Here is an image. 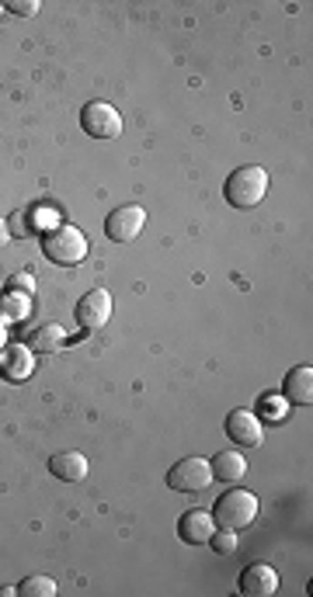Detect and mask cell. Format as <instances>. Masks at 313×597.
<instances>
[{"instance_id": "cell-1", "label": "cell", "mask_w": 313, "mask_h": 597, "mask_svg": "<svg viewBox=\"0 0 313 597\" xmlns=\"http://www.w3.org/2000/svg\"><path fill=\"white\" fill-rule=\"evenodd\" d=\"M223 194H227V202H230L234 209H255V205H261V198L268 194V171L257 167V164L237 167V171L227 177Z\"/></svg>"}, {"instance_id": "cell-2", "label": "cell", "mask_w": 313, "mask_h": 597, "mask_svg": "<svg viewBox=\"0 0 313 597\" xmlns=\"http://www.w3.org/2000/svg\"><path fill=\"white\" fill-rule=\"evenodd\" d=\"M42 254L53 261V264H80L87 257V236L77 230V226H66L59 223L53 230H45L42 236Z\"/></svg>"}, {"instance_id": "cell-3", "label": "cell", "mask_w": 313, "mask_h": 597, "mask_svg": "<svg viewBox=\"0 0 313 597\" xmlns=\"http://www.w3.org/2000/svg\"><path fill=\"white\" fill-rule=\"evenodd\" d=\"M257 518V497L251 490H230L213 507V524L227 532H240Z\"/></svg>"}, {"instance_id": "cell-4", "label": "cell", "mask_w": 313, "mask_h": 597, "mask_svg": "<svg viewBox=\"0 0 313 597\" xmlns=\"http://www.w3.org/2000/svg\"><path fill=\"white\" fill-rule=\"evenodd\" d=\"M209 483H213V465L206 463V459H198V455L181 459L167 473V486L177 490V493H202Z\"/></svg>"}, {"instance_id": "cell-5", "label": "cell", "mask_w": 313, "mask_h": 597, "mask_svg": "<svg viewBox=\"0 0 313 597\" xmlns=\"http://www.w3.org/2000/svg\"><path fill=\"white\" fill-rule=\"evenodd\" d=\"M80 125H84V133L91 135V139H116V135H122V115H118L116 104H108V101L84 104Z\"/></svg>"}, {"instance_id": "cell-6", "label": "cell", "mask_w": 313, "mask_h": 597, "mask_svg": "<svg viewBox=\"0 0 313 597\" xmlns=\"http://www.w3.org/2000/svg\"><path fill=\"white\" fill-rule=\"evenodd\" d=\"M146 226V213L139 205H122L105 219V233L112 244H133Z\"/></svg>"}, {"instance_id": "cell-7", "label": "cell", "mask_w": 313, "mask_h": 597, "mask_svg": "<svg viewBox=\"0 0 313 597\" xmlns=\"http://www.w3.org/2000/svg\"><path fill=\"white\" fill-rule=\"evenodd\" d=\"M74 316H77V323L84 330H101L112 320V295L105 289L87 292L77 303V309H74Z\"/></svg>"}, {"instance_id": "cell-8", "label": "cell", "mask_w": 313, "mask_h": 597, "mask_svg": "<svg viewBox=\"0 0 313 597\" xmlns=\"http://www.w3.org/2000/svg\"><path fill=\"white\" fill-rule=\"evenodd\" d=\"M227 438L237 444H244V448H255L261 444V417H257L255 410H230V417H227Z\"/></svg>"}, {"instance_id": "cell-9", "label": "cell", "mask_w": 313, "mask_h": 597, "mask_svg": "<svg viewBox=\"0 0 313 597\" xmlns=\"http://www.w3.org/2000/svg\"><path fill=\"white\" fill-rule=\"evenodd\" d=\"M278 591V573L268 562H251L240 573V594L244 597H272Z\"/></svg>"}, {"instance_id": "cell-10", "label": "cell", "mask_w": 313, "mask_h": 597, "mask_svg": "<svg viewBox=\"0 0 313 597\" xmlns=\"http://www.w3.org/2000/svg\"><path fill=\"white\" fill-rule=\"evenodd\" d=\"M213 532H216L213 514H206V511H188V514H181V521H177V535H181V542H188V545H206Z\"/></svg>"}, {"instance_id": "cell-11", "label": "cell", "mask_w": 313, "mask_h": 597, "mask_svg": "<svg viewBox=\"0 0 313 597\" xmlns=\"http://www.w3.org/2000/svg\"><path fill=\"white\" fill-rule=\"evenodd\" d=\"M286 400L296 406H310L313 403V368L310 365H296L289 375H286Z\"/></svg>"}, {"instance_id": "cell-12", "label": "cell", "mask_w": 313, "mask_h": 597, "mask_svg": "<svg viewBox=\"0 0 313 597\" xmlns=\"http://www.w3.org/2000/svg\"><path fill=\"white\" fill-rule=\"evenodd\" d=\"M49 473L63 483H80L87 476V459H84L80 452H56V455L49 459Z\"/></svg>"}, {"instance_id": "cell-13", "label": "cell", "mask_w": 313, "mask_h": 597, "mask_svg": "<svg viewBox=\"0 0 313 597\" xmlns=\"http://www.w3.org/2000/svg\"><path fill=\"white\" fill-rule=\"evenodd\" d=\"M32 368H35V358H32L25 347H11V351H4V358H0V375L11 379V383L28 379Z\"/></svg>"}, {"instance_id": "cell-14", "label": "cell", "mask_w": 313, "mask_h": 597, "mask_svg": "<svg viewBox=\"0 0 313 597\" xmlns=\"http://www.w3.org/2000/svg\"><path fill=\"white\" fill-rule=\"evenodd\" d=\"M209 465H213V480H223V483L244 480V473H247V463H244L240 452H219Z\"/></svg>"}, {"instance_id": "cell-15", "label": "cell", "mask_w": 313, "mask_h": 597, "mask_svg": "<svg viewBox=\"0 0 313 597\" xmlns=\"http://www.w3.org/2000/svg\"><path fill=\"white\" fill-rule=\"evenodd\" d=\"M59 344H63V330L53 327V323H49V327H39L28 337V347H32V351H42V354H45V351H56Z\"/></svg>"}, {"instance_id": "cell-16", "label": "cell", "mask_w": 313, "mask_h": 597, "mask_svg": "<svg viewBox=\"0 0 313 597\" xmlns=\"http://www.w3.org/2000/svg\"><path fill=\"white\" fill-rule=\"evenodd\" d=\"M21 597H56V580L53 577H28L18 587Z\"/></svg>"}, {"instance_id": "cell-17", "label": "cell", "mask_w": 313, "mask_h": 597, "mask_svg": "<svg viewBox=\"0 0 313 597\" xmlns=\"http://www.w3.org/2000/svg\"><path fill=\"white\" fill-rule=\"evenodd\" d=\"M209 545H213L216 552H234L237 549V532H227V528H219V535H209Z\"/></svg>"}, {"instance_id": "cell-18", "label": "cell", "mask_w": 313, "mask_h": 597, "mask_svg": "<svg viewBox=\"0 0 313 597\" xmlns=\"http://www.w3.org/2000/svg\"><path fill=\"white\" fill-rule=\"evenodd\" d=\"M7 292H25V295H32V292H35V278H32L28 271L11 274V278H7Z\"/></svg>"}, {"instance_id": "cell-19", "label": "cell", "mask_w": 313, "mask_h": 597, "mask_svg": "<svg viewBox=\"0 0 313 597\" xmlns=\"http://www.w3.org/2000/svg\"><path fill=\"white\" fill-rule=\"evenodd\" d=\"M4 11L21 15V18H32V15L39 11V0H11V4H4Z\"/></svg>"}, {"instance_id": "cell-20", "label": "cell", "mask_w": 313, "mask_h": 597, "mask_svg": "<svg viewBox=\"0 0 313 597\" xmlns=\"http://www.w3.org/2000/svg\"><path fill=\"white\" fill-rule=\"evenodd\" d=\"M261 410L272 417V421H282L286 417V400H275V396H265L261 400Z\"/></svg>"}, {"instance_id": "cell-21", "label": "cell", "mask_w": 313, "mask_h": 597, "mask_svg": "<svg viewBox=\"0 0 313 597\" xmlns=\"http://www.w3.org/2000/svg\"><path fill=\"white\" fill-rule=\"evenodd\" d=\"M7 226H11V236H28V233H32V223L25 219V213L11 215V223H7Z\"/></svg>"}, {"instance_id": "cell-22", "label": "cell", "mask_w": 313, "mask_h": 597, "mask_svg": "<svg viewBox=\"0 0 313 597\" xmlns=\"http://www.w3.org/2000/svg\"><path fill=\"white\" fill-rule=\"evenodd\" d=\"M4 244H11V226H7V219H0V247Z\"/></svg>"}, {"instance_id": "cell-23", "label": "cell", "mask_w": 313, "mask_h": 597, "mask_svg": "<svg viewBox=\"0 0 313 597\" xmlns=\"http://www.w3.org/2000/svg\"><path fill=\"white\" fill-rule=\"evenodd\" d=\"M18 594V587H0V597H15Z\"/></svg>"}, {"instance_id": "cell-24", "label": "cell", "mask_w": 313, "mask_h": 597, "mask_svg": "<svg viewBox=\"0 0 313 597\" xmlns=\"http://www.w3.org/2000/svg\"><path fill=\"white\" fill-rule=\"evenodd\" d=\"M0 15H4V4H0Z\"/></svg>"}]
</instances>
